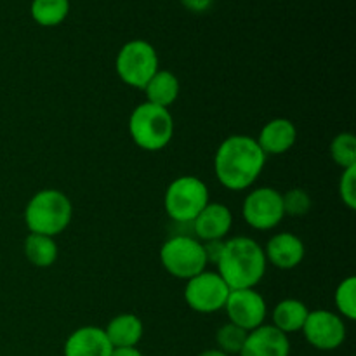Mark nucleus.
Listing matches in <instances>:
<instances>
[{"instance_id": "nucleus-23", "label": "nucleus", "mask_w": 356, "mask_h": 356, "mask_svg": "<svg viewBox=\"0 0 356 356\" xmlns=\"http://www.w3.org/2000/svg\"><path fill=\"white\" fill-rule=\"evenodd\" d=\"M334 302L339 312L341 318H346L353 322L356 318V278L348 277L337 285Z\"/></svg>"}, {"instance_id": "nucleus-15", "label": "nucleus", "mask_w": 356, "mask_h": 356, "mask_svg": "<svg viewBox=\"0 0 356 356\" xmlns=\"http://www.w3.org/2000/svg\"><path fill=\"white\" fill-rule=\"evenodd\" d=\"M111 351L113 346L108 341L104 329L94 325L73 330L63 348L65 356H110Z\"/></svg>"}, {"instance_id": "nucleus-5", "label": "nucleus", "mask_w": 356, "mask_h": 356, "mask_svg": "<svg viewBox=\"0 0 356 356\" xmlns=\"http://www.w3.org/2000/svg\"><path fill=\"white\" fill-rule=\"evenodd\" d=\"M209 204L207 184L197 176H181L167 186L163 207L176 225H191Z\"/></svg>"}, {"instance_id": "nucleus-13", "label": "nucleus", "mask_w": 356, "mask_h": 356, "mask_svg": "<svg viewBox=\"0 0 356 356\" xmlns=\"http://www.w3.org/2000/svg\"><path fill=\"white\" fill-rule=\"evenodd\" d=\"M238 356H291V341L273 325H261L247 334Z\"/></svg>"}, {"instance_id": "nucleus-16", "label": "nucleus", "mask_w": 356, "mask_h": 356, "mask_svg": "<svg viewBox=\"0 0 356 356\" xmlns=\"http://www.w3.org/2000/svg\"><path fill=\"white\" fill-rule=\"evenodd\" d=\"M256 141L266 156L284 155L298 141V129L289 118H273L261 129Z\"/></svg>"}, {"instance_id": "nucleus-17", "label": "nucleus", "mask_w": 356, "mask_h": 356, "mask_svg": "<svg viewBox=\"0 0 356 356\" xmlns=\"http://www.w3.org/2000/svg\"><path fill=\"white\" fill-rule=\"evenodd\" d=\"M104 332L113 348H136L143 339L145 325L139 316L132 313H122L110 320Z\"/></svg>"}, {"instance_id": "nucleus-28", "label": "nucleus", "mask_w": 356, "mask_h": 356, "mask_svg": "<svg viewBox=\"0 0 356 356\" xmlns=\"http://www.w3.org/2000/svg\"><path fill=\"white\" fill-rule=\"evenodd\" d=\"M110 356H143L138 348H113Z\"/></svg>"}, {"instance_id": "nucleus-8", "label": "nucleus", "mask_w": 356, "mask_h": 356, "mask_svg": "<svg viewBox=\"0 0 356 356\" xmlns=\"http://www.w3.org/2000/svg\"><path fill=\"white\" fill-rule=\"evenodd\" d=\"M232 289L226 285L218 271H202L197 277L186 280L184 287V301L190 309L197 313H216L225 309Z\"/></svg>"}, {"instance_id": "nucleus-10", "label": "nucleus", "mask_w": 356, "mask_h": 356, "mask_svg": "<svg viewBox=\"0 0 356 356\" xmlns=\"http://www.w3.org/2000/svg\"><path fill=\"white\" fill-rule=\"evenodd\" d=\"M306 341L320 351H334L346 341V323L337 313L327 309L309 312L301 330Z\"/></svg>"}, {"instance_id": "nucleus-9", "label": "nucleus", "mask_w": 356, "mask_h": 356, "mask_svg": "<svg viewBox=\"0 0 356 356\" xmlns=\"http://www.w3.org/2000/svg\"><path fill=\"white\" fill-rule=\"evenodd\" d=\"M242 216L250 228L259 229V232L277 228L285 218L282 193L270 186L250 191L243 200Z\"/></svg>"}, {"instance_id": "nucleus-12", "label": "nucleus", "mask_w": 356, "mask_h": 356, "mask_svg": "<svg viewBox=\"0 0 356 356\" xmlns=\"http://www.w3.org/2000/svg\"><path fill=\"white\" fill-rule=\"evenodd\" d=\"M233 226V214L225 204H211L209 202L204 211L191 222L193 236L200 242H216L226 240Z\"/></svg>"}, {"instance_id": "nucleus-3", "label": "nucleus", "mask_w": 356, "mask_h": 356, "mask_svg": "<svg viewBox=\"0 0 356 356\" xmlns=\"http://www.w3.org/2000/svg\"><path fill=\"white\" fill-rule=\"evenodd\" d=\"M72 216V202L59 190L37 191L24 209V222L30 233L52 238L68 228Z\"/></svg>"}, {"instance_id": "nucleus-20", "label": "nucleus", "mask_w": 356, "mask_h": 356, "mask_svg": "<svg viewBox=\"0 0 356 356\" xmlns=\"http://www.w3.org/2000/svg\"><path fill=\"white\" fill-rule=\"evenodd\" d=\"M24 256L37 268H49L58 259V243L52 236L30 233L24 240Z\"/></svg>"}, {"instance_id": "nucleus-27", "label": "nucleus", "mask_w": 356, "mask_h": 356, "mask_svg": "<svg viewBox=\"0 0 356 356\" xmlns=\"http://www.w3.org/2000/svg\"><path fill=\"white\" fill-rule=\"evenodd\" d=\"M181 2L191 13H205V10L211 9L214 0H181Z\"/></svg>"}, {"instance_id": "nucleus-21", "label": "nucleus", "mask_w": 356, "mask_h": 356, "mask_svg": "<svg viewBox=\"0 0 356 356\" xmlns=\"http://www.w3.org/2000/svg\"><path fill=\"white\" fill-rule=\"evenodd\" d=\"M31 19L44 28L61 24L70 14V0H31Z\"/></svg>"}, {"instance_id": "nucleus-7", "label": "nucleus", "mask_w": 356, "mask_h": 356, "mask_svg": "<svg viewBox=\"0 0 356 356\" xmlns=\"http://www.w3.org/2000/svg\"><path fill=\"white\" fill-rule=\"evenodd\" d=\"M115 70L125 86L145 89L149 79L160 70L159 54L149 42L141 38L129 40L118 51Z\"/></svg>"}, {"instance_id": "nucleus-1", "label": "nucleus", "mask_w": 356, "mask_h": 356, "mask_svg": "<svg viewBox=\"0 0 356 356\" xmlns=\"http://www.w3.org/2000/svg\"><path fill=\"white\" fill-rule=\"evenodd\" d=\"M266 155L256 138L235 134L219 145L214 156V172L219 183L232 191H242L259 179Z\"/></svg>"}, {"instance_id": "nucleus-29", "label": "nucleus", "mask_w": 356, "mask_h": 356, "mask_svg": "<svg viewBox=\"0 0 356 356\" xmlns=\"http://www.w3.org/2000/svg\"><path fill=\"white\" fill-rule=\"evenodd\" d=\"M198 356H229V355L222 353L221 350H218V348H214V350H205V351H202V353L198 355Z\"/></svg>"}, {"instance_id": "nucleus-22", "label": "nucleus", "mask_w": 356, "mask_h": 356, "mask_svg": "<svg viewBox=\"0 0 356 356\" xmlns=\"http://www.w3.org/2000/svg\"><path fill=\"white\" fill-rule=\"evenodd\" d=\"M330 155L341 169L356 165V138L353 132H341L330 143Z\"/></svg>"}, {"instance_id": "nucleus-26", "label": "nucleus", "mask_w": 356, "mask_h": 356, "mask_svg": "<svg viewBox=\"0 0 356 356\" xmlns=\"http://www.w3.org/2000/svg\"><path fill=\"white\" fill-rule=\"evenodd\" d=\"M339 197L350 211L356 209V165L344 169L339 179Z\"/></svg>"}, {"instance_id": "nucleus-2", "label": "nucleus", "mask_w": 356, "mask_h": 356, "mask_svg": "<svg viewBox=\"0 0 356 356\" xmlns=\"http://www.w3.org/2000/svg\"><path fill=\"white\" fill-rule=\"evenodd\" d=\"M218 273L232 291L254 289L266 273L268 261L264 249L249 236L225 240L222 252L216 263Z\"/></svg>"}, {"instance_id": "nucleus-6", "label": "nucleus", "mask_w": 356, "mask_h": 356, "mask_svg": "<svg viewBox=\"0 0 356 356\" xmlns=\"http://www.w3.org/2000/svg\"><path fill=\"white\" fill-rule=\"evenodd\" d=\"M160 263L172 277L190 280L207 268L204 243L184 233L170 236L160 249Z\"/></svg>"}, {"instance_id": "nucleus-4", "label": "nucleus", "mask_w": 356, "mask_h": 356, "mask_svg": "<svg viewBox=\"0 0 356 356\" xmlns=\"http://www.w3.org/2000/svg\"><path fill=\"white\" fill-rule=\"evenodd\" d=\"M129 134L145 152H160L174 136V118L169 108L143 103L129 117Z\"/></svg>"}, {"instance_id": "nucleus-18", "label": "nucleus", "mask_w": 356, "mask_h": 356, "mask_svg": "<svg viewBox=\"0 0 356 356\" xmlns=\"http://www.w3.org/2000/svg\"><path fill=\"white\" fill-rule=\"evenodd\" d=\"M143 90L146 94V103L169 108L179 96V80L169 70H159Z\"/></svg>"}, {"instance_id": "nucleus-14", "label": "nucleus", "mask_w": 356, "mask_h": 356, "mask_svg": "<svg viewBox=\"0 0 356 356\" xmlns=\"http://www.w3.org/2000/svg\"><path fill=\"white\" fill-rule=\"evenodd\" d=\"M305 243L294 233H278L268 240L264 247V256L268 263L278 270H294L305 259Z\"/></svg>"}, {"instance_id": "nucleus-25", "label": "nucleus", "mask_w": 356, "mask_h": 356, "mask_svg": "<svg viewBox=\"0 0 356 356\" xmlns=\"http://www.w3.org/2000/svg\"><path fill=\"white\" fill-rule=\"evenodd\" d=\"M282 204H284L285 216L301 218V216L308 214L312 209V197L302 188H292V190L282 193Z\"/></svg>"}, {"instance_id": "nucleus-19", "label": "nucleus", "mask_w": 356, "mask_h": 356, "mask_svg": "<svg viewBox=\"0 0 356 356\" xmlns=\"http://www.w3.org/2000/svg\"><path fill=\"white\" fill-rule=\"evenodd\" d=\"M308 313L309 309L299 299H284L273 309V327L284 332L285 336L301 332Z\"/></svg>"}, {"instance_id": "nucleus-11", "label": "nucleus", "mask_w": 356, "mask_h": 356, "mask_svg": "<svg viewBox=\"0 0 356 356\" xmlns=\"http://www.w3.org/2000/svg\"><path fill=\"white\" fill-rule=\"evenodd\" d=\"M225 312L228 315L229 323L242 327L243 330L257 329L264 325L268 315V306L263 296L254 289H240L229 292L226 299Z\"/></svg>"}, {"instance_id": "nucleus-24", "label": "nucleus", "mask_w": 356, "mask_h": 356, "mask_svg": "<svg viewBox=\"0 0 356 356\" xmlns=\"http://www.w3.org/2000/svg\"><path fill=\"white\" fill-rule=\"evenodd\" d=\"M247 330L242 327L235 325V323H226L216 334V343H218V350H221L226 355H240L243 344L247 339Z\"/></svg>"}]
</instances>
